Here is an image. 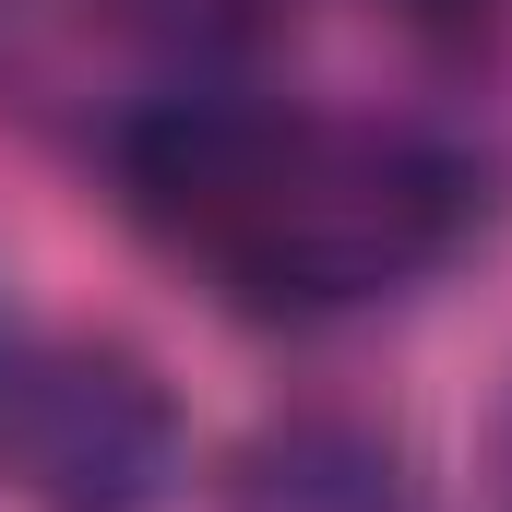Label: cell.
I'll list each match as a JSON object with an SVG mask.
<instances>
[{
	"instance_id": "cell-5",
	"label": "cell",
	"mask_w": 512,
	"mask_h": 512,
	"mask_svg": "<svg viewBox=\"0 0 512 512\" xmlns=\"http://www.w3.org/2000/svg\"><path fill=\"white\" fill-rule=\"evenodd\" d=\"M393 12H405L417 36H477V24H489L501 0H393Z\"/></svg>"
},
{
	"instance_id": "cell-2",
	"label": "cell",
	"mask_w": 512,
	"mask_h": 512,
	"mask_svg": "<svg viewBox=\"0 0 512 512\" xmlns=\"http://www.w3.org/2000/svg\"><path fill=\"white\" fill-rule=\"evenodd\" d=\"M0 465L48 512H143L179 477V405L131 346H24L0 370Z\"/></svg>"
},
{
	"instance_id": "cell-3",
	"label": "cell",
	"mask_w": 512,
	"mask_h": 512,
	"mask_svg": "<svg viewBox=\"0 0 512 512\" xmlns=\"http://www.w3.org/2000/svg\"><path fill=\"white\" fill-rule=\"evenodd\" d=\"M239 512H405V465L358 417H298V429H274L251 453Z\"/></svg>"
},
{
	"instance_id": "cell-6",
	"label": "cell",
	"mask_w": 512,
	"mask_h": 512,
	"mask_svg": "<svg viewBox=\"0 0 512 512\" xmlns=\"http://www.w3.org/2000/svg\"><path fill=\"white\" fill-rule=\"evenodd\" d=\"M0 12H12V0H0Z\"/></svg>"
},
{
	"instance_id": "cell-4",
	"label": "cell",
	"mask_w": 512,
	"mask_h": 512,
	"mask_svg": "<svg viewBox=\"0 0 512 512\" xmlns=\"http://www.w3.org/2000/svg\"><path fill=\"white\" fill-rule=\"evenodd\" d=\"M286 12H298V0H131V24L167 36V48H251Z\"/></svg>"
},
{
	"instance_id": "cell-1",
	"label": "cell",
	"mask_w": 512,
	"mask_h": 512,
	"mask_svg": "<svg viewBox=\"0 0 512 512\" xmlns=\"http://www.w3.org/2000/svg\"><path fill=\"white\" fill-rule=\"evenodd\" d=\"M120 203L239 310H358L465 251L489 179L417 120L167 96L120 131Z\"/></svg>"
}]
</instances>
